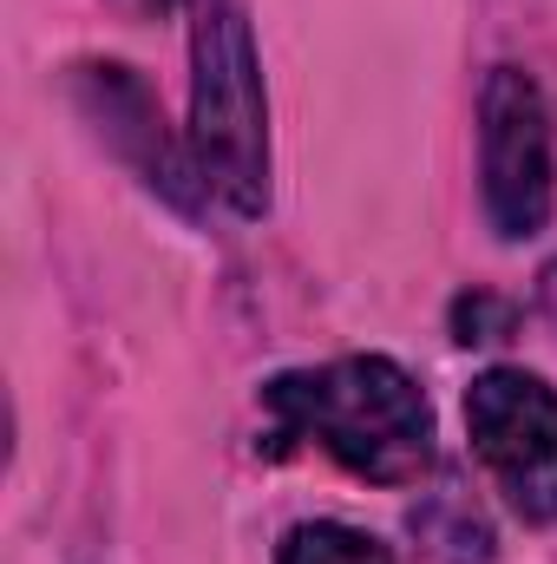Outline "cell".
Wrapping results in <instances>:
<instances>
[{
    "instance_id": "cell-1",
    "label": "cell",
    "mask_w": 557,
    "mask_h": 564,
    "mask_svg": "<svg viewBox=\"0 0 557 564\" xmlns=\"http://www.w3.org/2000/svg\"><path fill=\"white\" fill-rule=\"evenodd\" d=\"M282 440H315L335 466L374 486H414L433 466V408L387 355H341L263 388Z\"/></svg>"
},
{
    "instance_id": "cell-2",
    "label": "cell",
    "mask_w": 557,
    "mask_h": 564,
    "mask_svg": "<svg viewBox=\"0 0 557 564\" xmlns=\"http://www.w3.org/2000/svg\"><path fill=\"white\" fill-rule=\"evenodd\" d=\"M190 164L237 217L270 204V106L243 0H197L190 26Z\"/></svg>"
},
{
    "instance_id": "cell-3",
    "label": "cell",
    "mask_w": 557,
    "mask_h": 564,
    "mask_svg": "<svg viewBox=\"0 0 557 564\" xmlns=\"http://www.w3.org/2000/svg\"><path fill=\"white\" fill-rule=\"evenodd\" d=\"M466 433L505 506L525 525H557V388L525 368H485L466 388Z\"/></svg>"
},
{
    "instance_id": "cell-4",
    "label": "cell",
    "mask_w": 557,
    "mask_h": 564,
    "mask_svg": "<svg viewBox=\"0 0 557 564\" xmlns=\"http://www.w3.org/2000/svg\"><path fill=\"white\" fill-rule=\"evenodd\" d=\"M479 191L505 243H525L551 217V119L545 93L518 66H492L479 93Z\"/></svg>"
},
{
    "instance_id": "cell-5",
    "label": "cell",
    "mask_w": 557,
    "mask_h": 564,
    "mask_svg": "<svg viewBox=\"0 0 557 564\" xmlns=\"http://www.w3.org/2000/svg\"><path fill=\"white\" fill-rule=\"evenodd\" d=\"M79 99H86V119L119 144V158L139 164V177L151 184V191H164L171 204H190V177H197V164L171 144L164 112H157L151 86H144L132 66H86ZM197 184H204V177H197Z\"/></svg>"
},
{
    "instance_id": "cell-6",
    "label": "cell",
    "mask_w": 557,
    "mask_h": 564,
    "mask_svg": "<svg viewBox=\"0 0 557 564\" xmlns=\"http://www.w3.org/2000/svg\"><path fill=\"white\" fill-rule=\"evenodd\" d=\"M276 564H394L381 539L354 532V525H335V519H315V525H295L282 539Z\"/></svg>"
},
{
    "instance_id": "cell-7",
    "label": "cell",
    "mask_w": 557,
    "mask_h": 564,
    "mask_svg": "<svg viewBox=\"0 0 557 564\" xmlns=\"http://www.w3.org/2000/svg\"><path fill=\"white\" fill-rule=\"evenodd\" d=\"M505 328H512V302H499L485 289H472V295L452 302V341L479 348V341H505Z\"/></svg>"
},
{
    "instance_id": "cell-8",
    "label": "cell",
    "mask_w": 557,
    "mask_h": 564,
    "mask_svg": "<svg viewBox=\"0 0 557 564\" xmlns=\"http://www.w3.org/2000/svg\"><path fill=\"white\" fill-rule=\"evenodd\" d=\"M119 7H125V13H144V20H151V13H171L177 0H119Z\"/></svg>"
},
{
    "instance_id": "cell-9",
    "label": "cell",
    "mask_w": 557,
    "mask_h": 564,
    "mask_svg": "<svg viewBox=\"0 0 557 564\" xmlns=\"http://www.w3.org/2000/svg\"><path fill=\"white\" fill-rule=\"evenodd\" d=\"M545 315H551V328H557V263L545 270Z\"/></svg>"
}]
</instances>
